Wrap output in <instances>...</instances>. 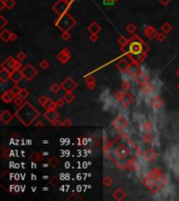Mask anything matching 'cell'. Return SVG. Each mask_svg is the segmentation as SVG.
Listing matches in <instances>:
<instances>
[{
    "mask_svg": "<svg viewBox=\"0 0 179 201\" xmlns=\"http://www.w3.org/2000/svg\"><path fill=\"white\" fill-rule=\"evenodd\" d=\"M39 115H40V112L29 102H25L21 107H18V110H16L15 112V116L25 127L31 126L39 117Z\"/></svg>",
    "mask_w": 179,
    "mask_h": 201,
    "instance_id": "cell-1",
    "label": "cell"
},
{
    "mask_svg": "<svg viewBox=\"0 0 179 201\" xmlns=\"http://www.w3.org/2000/svg\"><path fill=\"white\" fill-rule=\"evenodd\" d=\"M130 155H131V150L129 149V147H127V146L124 144H120V145H118L117 147H115L112 151H110L106 156L113 162L120 170H125L127 169V164H122V162L125 160V159L128 158Z\"/></svg>",
    "mask_w": 179,
    "mask_h": 201,
    "instance_id": "cell-2",
    "label": "cell"
},
{
    "mask_svg": "<svg viewBox=\"0 0 179 201\" xmlns=\"http://www.w3.org/2000/svg\"><path fill=\"white\" fill-rule=\"evenodd\" d=\"M142 182L152 194H157L160 190H162L166 186V184L168 183V179L157 180L148 174L144 176V178L142 179Z\"/></svg>",
    "mask_w": 179,
    "mask_h": 201,
    "instance_id": "cell-3",
    "label": "cell"
},
{
    "mask_svg": "<svg viewBox=\"0 0 179 201\" xmlns=\"http://www.w3.org/2000/svg\"><path fill=\"white\" fill-rule=\"evenodd\" d=\"M144 43L145 41L138 35H132V37L129 39V54L131 56H137L144 53Z\"/></svg>",
    "mask_w": 179,
    "mask_h": 201,
    "instance_id": "cell-4",
    "label": "cell"
},
{
    "mask_svg": "<svg viewBox=\"0 0 179 201\" xmlns=\"http://www.w3.org/2000/svg\"><path fill=\"white\" fill-rule=\"evenodd\" d=\"M55 24H56L58 28L63 33V32H69L76 24V21L74 20L71 16L68 15V14H64V15L60 16V17L55 21Z\"/></svg>",
    "mask_w": 179,
    "mask_h": 201,
    "instance_id": "cell-5",
    "label": "cell"
},
{
    "mask_svg": "<svg viewBox=\"0 0 179 201\" xmlns=\"http://www.w3.org/2000/svg\"><path fill=\"white\" fill-rule=\"evenodd\" d=\"M114 96L124 107H126V108L130 107L134 102L133 95H132L131 93H129L128 91H120V90H118V91L114 93Z\"/></svg>",
    "mask_w": 179,
    "mask_h": 201,
    "instance_id": "cell-6",
    "label": "cell"
},
{
    "mask_svg": "<svg viewBox=\"0 0 179 201\" xmlns=\"http://www.w3.org/2000/svg\"><path fill=\"white\" fill-rule=\"evenodd\" d=\"M1 67L7 68V70H10L11 72L14 70H17V69H21L22 68V61L18 59H15L12 56H9L7 59L4 60L3 62L1 63Z\"/></svg>",
    "mask_w": 179,
    "mask_h": 201,
    "instance_id": "cell-7",
    "label": "cell"
},
{
    "mask_svg": "<svg viewBox=\"0 0 179 201\" xmlns=\"http://www.w3.org/2000/svg\"><path fill=\"white\" fill-rule=\"evenodd\" d=\"M111 125L117 132H123L127 127H128L129 122H128V120H127V117L124 116V115H117V116L112 120Z\"/></svg>",
    "mask_w": 179,
    "mask_h": 201,
    "instance_id": "cell-8",
    "label": "cell"
},
{
    "mask_svg": "<svg viewBox=\"0 0 179 201\" xmlns=\"http://www.w3.org/2000/svg\"><path fill=\"white\" fill-rule=\"evenodd\" d=\"M21 71L23 73V76L26 81L31 82L32 80H34L36 76H38V70L37 68H35V66H33L32 64H26L25 66L21 68Z\"/></svg>",
    "mask_w": 179,
    "mask_h": 201,
    "instance_id": "cell-9",
    "label": "cell"
},
{
    "mask_svg": "<svg viewBox=\"0 0 179 201\" xmlns=\"http://www.w3.org/2000/svg\"><path fill=\"white\" fill-rule=\"evenodd\" d=\"M70 3L67 0H59L56 4H54L53 9L57 14H59V16H62L64 14H67L69 11Z\"/></svg>",
    "mask_w": 179,
    "mask_h": 201,
    "instance_id": "cell-10",
    "label": "cell"
},
{
    "mask_svg": "<svg viewBox=\"0 0 179 201\" xmlns=\"http://www.w3.org/2000/svg\"><path fill=\"white\" fill-rule=\"evenodd\" d=\"M61 85H62V89L65 90V92H72L74 89L78 88V84H76V82L73 81L70 76H67L66 79L63 80Z\"/></svg>",
    "mask_w": 179,
    "mask_h": 201,
    "instance_id": "cell-11",
    "label": "cell"
},
{
    "mask_svg": "<svg viewBox=\"0 0 179 201\" xmlns=\"http://www.w3.org/2000/svg\"><path fill=\"white\" fill-rule=\"evenodd\" d=\"M44 118H46V120L49 122L51 125H54L55 123L59 120V117H60V113L57 111L56 109H53V110H46V112L43 114Z\"/></svg>",
    "mask_w": 179,
    "mask_h": 201,
    "instance_id": "cell-12",
    "label": "cell"
},
{
    "mask_svg": "<svg viewBox=\"0 0 179 201\" xmlns=\"http://www.w3.org/2000/svg\"><path fill=\"white\" fill-rule=\"evenodd\" d=\"M71 59V53L68 48H63L59 54L57 55V60L62 64H66L70 61Z\"/></svg>",
    "mask_w": 179,
    "mask_h": 201,
    "instance_id": "cell-13",
    "label": "cell"
},
{
    "mask_svg": "<svg viewBox=\"0 0 179 201\" xmlns=\"http://www.w3.org/2000/svg\"><path fill=\"white\" fill-rule=\"evenodd\" d=\"M158 154L153 148H148L144 152V158L147 162H152L157 158Z\"/></svg>",
    "mask_w": 179,
    "mask_h": 201,
    "instance_id": "cell-14",
    "label": "cell"
},
{
    "mask_svg": "<svg viewBox=\"0 0 179 201\" xmlns=\"http://www.w3.org/2000/svg\"><path fill=\"white\" fill-rule=\"evenodd\" d=\"M149 175L152 176L153 178H155V179H157V180H164V179H167V177L164 175V173H162L161 169H159V168H157V167L152 168V169L150 170V172H149Z\"/></svg>",
    "mask_w": 179,
    "mask_h": 201,
    "instance_id": "cell-15",
    "label": "cell"
},
{
    "mask_svg": "<svg viewBox=\"0 0 179 201\" xmlns=\"http://www.w3.org/2000/svg\"><path fill=\"white\" fill-rule=\"evenodd\" d=\"M164 100H162V98L159 95L153 96V98H151V101H150V105H151V107H152L154 110L160 109L161 107L164 106Z\"/></svg>",
    "mask_w": 179,
    "mask_h": 201,
    "instance_id": "cell-16",
    "label": "cell"
},
{
    "mask_svg": "<svg viewBox=\"0 0 179 201\" xmlns=\"http://www.w3.org/2000/svg\"><path fill=\"white\" fill-rule=\"evenodd\" d=\"M157 31L152 26V25H148L145 27L144 29V35L146 37L148 38L149 40H153V39H156V36H157Z\"/></svg>",
    "mask_w": 179,
    "mask_h": 201,
    "instance_id": "cell-17",
    "label": "cell"
},
{
    "mask_svg": "<svg viewBox=\"0 0 179 201\" xmlns=\"http://www.w3.org/2000/svg\"><path fill=\"white\" fill-rule=\"evenodd\" d=\"M139 90H140V92H142V94H145V95H149V94H151V93L153 92V90H154V86L150 83V82H146V83L140 84V86H139Z\"/></svg>",
    "mask_w": 179,
    "mask_h": 201,
    "instance_id": "cell-18",
    "label": "cell"
},
{
    "mask_svg": "<svg viewBox=\"0 0 179 201\" xmlns=\"http://www.w3.org/2000/svg\"><path fill=\"white\" fill-rule=\"evenodd\" d=\"M129 67H130V63H129L125 58H123V59H120V61L117 62L116 64V68L118 70L120 71L122 73H126L128 72V69Z\"/></svg>",
    "mask_w": 179,
    "mask_h": 201,
    "instance_id": "cell-19",
    "label": "cell"
},
{
    "mask_svg": "<svg viewBox=\"0 0 179 201\" xmlns=\"http://www.w3.org/2000/svg\"><path fill=\"white\" fill-rule=\"evenodd\" d=\"M22 79H24V76H23V73H22L21 69L12 71V73H11V81H12L14 84H19L22 81Z\"/></svg>",
    "mask_w": 179,
    "mask_h": 201,
    "instance_id": "cell-20",
    "label": "cell"
},
{
    "mask_svg": "<svg viewBox=\"0 0 179 201\" xmlns=\"http://www.w3.org/2000/svg\"><path fill=\"white\" fill-rule=\"evenodd\" d=\"M13 118H14V115L11 113L9 110H3L2 113L0 114V120H1V122L3 123L4 125H9V124H11Z\"/></svg>",
    "mask_w": 179,
    "mask_h": 201,
    "instance_id": "cell-21",
    "label": "cell"
},
{
    "mask_svg": "<svg viewBox=\"0 0 179 201\" xmlns=\"http://www.w3.org/2000/svg\"><path fill=\"white\" fill-rule=\"evenodd\" d=\"M127 169L132 173H136L139 170V164L135 157H132L130 160H128V162H127Z\"/></svg>",
    "mask_w": 179,
    "mask_h": 201,
    "instance_id": "cell-22",
    "label": "cell"
},
{
    "mask_svg": "<svg viewBox=\"0 0 179 201\" xmlns=\"http://www.w3.org/2000/svg\"><path fill=\"white\" fill-rule=\"evenodd\" d=\"M135 80H136V82L138 84L146 83V82H149V76H148V73L146 72L144 69H142V68H140V70L138 71V73L136 74Z\"/></svg>",
    "mask_w": 179,
    "mask_h": 201,
    "instance_id": "cell-23",
    "label": "cell"
},
{
    "mask_svg": "<svg viewBox=\"0 0 179 201\" xmlns=\"http://www.w3.org/2000/svg\"><path fill=\"white\" fill-rule=\"evenodd\" d=\"M15 94L11 91V89L10 90H7V91H4L3 93L1 94V101L3 102L4 104H10V103H12V102L14 101V98H15Z\"/></svg>",
    "mask_w": 179,
    "mask_h": 201,
    "instance_id": "cell-24",
    "label": "cell"
},
{
    "mask_svg": "<svg viewBox=\"0 0 179 201\" xmlns=\"http://www.w3.org/2000/svg\"><path fill=\"white\" fill-rule=\"evenodd\" d=\"M11 71L7 70V68L4 67H0V81L2 83H5L7 82L9 80H11Z\"/></svg>",
    "mask_w": 179,
    "mask_h": 201,
    "instance_id": "cell-25",
    "label": "cell"
},
{
    "mask_svg": "<svg viewBox=\"0 0 179 201\" xmlns=\"http://www.w3.org/2000/svg\"><path fill=\"white\" fill-rule=\"evenodd\" d=\"M139 70H140L139 64H138V63H136V62H134V63H132V64H130V67H129V69H128V73L130 74L131 76L135 78L136 74L138 73Z\"/></svg>",
    "mask_w": 179,
    "mask_h": 201,
    "instance_id": "cell-26",
    "label": "cell"
},
{
    "mask_svg": "<svg viewBox=\"0 0 179 201\" xmlns=\"http://www.w3.org/2000/svg\"><path fill=\"white\" fill-rule=\"evenodd\" d=\"M87 29L90 34H98V35L102 31V27L100 26V24H98V22H92V23L89 24V26L87 27Z\"/></svg>",
    "mask_w": 179,
    "mask_h": 201,
    "instance_id": "cell-27",
    "label": "cell"
},
{
    "mask_svg": "<svg viewBox=\"0 0 179 201\" xmlns=\"http://www.w3.org/2000/svg\"><path fill=\"white\" fill-rule=\"evenodd\" d=\"M112 196H113V198L115 200L122 201L127 197V194H126V192L124 191L123 189H117V190H115V191H114V193L112 194Z\"/></svg>",
    "mask_w": 179,
    "mask_h": 201,
    "instance_id": "cell-28",
    "label": "cell"
},
{
    "mask_svg": "<svg viewBox=\"0 0 179 201\" xmlns=\"http://www.w3.org/2000/svg\"><path fill=\"white\" fill-rule=\"evenodd\" d=\"M142 142H144L145 145H151L154 140V135L151 133V132H145L142 136Z\"/></svg>",
    "mask_w": 179,
    "mask_h": 201,
    "instance_id": "cell-29",
    "label": "cell"
},
{
    "mask_svg": "<svg viewBox=\"0 0 179 201\" xmlns=\"http://www.w3.org/2000/svg\"><path fill=\"white\" fill-rule=\"evenodd\" d=\"M85 83H86V86L89 90H93L96 87V80L93 76H87L85 79Z\"/></svg>",
    "mask_w": 179,
    "mask_h": 201,
    "instance_id": "cell-30",
    "label": "cell"
},
{
    "mask_svg": "<svg viewBox=\"0 0 179 201\" xmlns=\"http://www.w3.org/2000/svg\"><path fill=\"white\" fill-rule=\"evenodd\" d=\"M154 129V124L151 120H145L142 124V130L144 132H151Z\"/></svg>",
    "mask_w": 179,
    "mask_h": 201,
    "instance_id": "cell-31",
    "label": "cell"
},
{
    "mask_svg": "<svg viewBox=\"0 0 179 201\" xmlns=\"http://www.w3.org/2000/svg\"><path fill=\"white\" fill-rule=\"evenodd\" d=\"M11 35H12V32H10L9 29H3L0 34V39L3 42H9L11 41Z\"/></svg>",
    "mask_w": 179,
    "mask_h": 201,
    "instance_id": "cell-32",
    "label": "cell"
},
{
    "mask_svg": "<svg viewBox=\"0 0 179 201\" xmlns=\"http://www.w3.org/2000/svg\"><path fill=\"white\" fill-rule=\"evenodd\" d=\"M49 89H50V91L53 92L54 94H57V93H59L62 90V85L57 83V82H54V83L50 85Z\"/></svg>",
    "mask_w": 179,
    "mask_h": 201,
    "instance_id": "cell-33",
    "label": "cell"
},
{
    "mask_svg": "<svg viewBox=\"0 0 179 201\" xmlns=\"http://www.w3.org/2000/svg\"><path fill=\"white\" fill-rule=\"evenodd\" d=\"M57 103L55 101H53L51 98H49V100L46 102L45 104H44L43 108L45 110H53V109H56L57 108Z\"/></svg>",
    "mask_w": 179,
    "mask_h": 201,
    "instance_id": "cell-34",
    "label": "cell"
},
{
    "mask_svg": "<svg viewBox=\"0 0 179 201\" xmlns=\"http://www.w3.org/2000/svg\"><path fill=\"white\" fill-rule=\"evenodd\" d=\"M31 158H32L34 161H36V162H40V161H43V160H44L43 154L40 153V152H37V151H36V152H33V153H32Z\"/></svg>",
    "mask_w": 179,
    "mask_h": 201,
    "instance_id": "cell-35",
    "label": "cell"
},
{
    "mask_svg": "<svg viewBox=\"0 0 179 201\" xmlns=\"http://www.w3.org/2000/svg\"><path fill=\"white\" fill-rule=\"evenodd\" d=\"M63 98L66 101V103L71 104L74 100H76V95H74L72 92H65L64 94H63Z\"/></svg>",
    "mask_w": 179,
    "mask_h": 201,
    "instance_id": "cell-36",
    "label": "cell"
},
{
    "mask_svg": "<svg viewBox=\"0 0 179 201\" xmlns=\"http://www.w3.org/2000/svg\"><path fill=\"white\" fill-rule=\"evenodd\" d=\"M25 100H24L22 96H20V95H16L15 96V98H14V101H13V103H14V105L15 106H17V107H21L22 105H23L25 102H24Z\"/></svg>",
    "mask_w": 179,
    "mask_h": 201,
    "instance_id": "cell-37",
    "label": "cell"
},
{
    "mask_svg": "<svg viewBox=\"0 0 179 201\" xmlns=\"http://www.w3.org/2000/svg\"><path fill=\"white\" fill-rule=\"evenodd\" d=\"M117 43L120 47H122V46H128L129 45V39L128 38H126L125 36H120L117 39Z\"/></svg>",
    "mask_w": 179,
    "mask_h": 201,
    "instance_id": "cell-38",
    "label": "cell"
},
{
    "mask_svg": "<svg viewBox=\"0 0 179 201\" xmlns=\"http://www.w3.org/2000/svg\"><path fill=\"white\" fill-rule=\"evenodd\" d=\"M103 184L106 186V188L111 186L112 184H113V179H112L111 176H109V175L105 176V177H104V179H103Z\"/></svg>",
    "mask_w": 179,
    "mask_h": 201,
    "instance_id": "cell-39",
    "label": "cell"
},
{
    "mask_svg": "<svg viewBox=\"0 0 179 201\" xmlns=\"http://www.w3.org/2000/svg\"><path fill=\"white\" fill-rule=\"evenodd\" d=\"M48 182L50 184L51 186H54V188H56L60 184V179L57 177V176H51L50 178L48 179Z\"/></svg>",
    "mask_w": 179,
    "mask_h": 201,
    "instance_id": "cell-40",
    "label": "cell"
},
{
    "mask_svg": "<svg viewBox=\"0 0 179 201\" xmlns=\"http://www.w3.org/2000/svg\"><path fill=\"white\" fill-rule=\"evenodd\" d=\"M172 29H173V26L171 25L170 23H168V22H164V23L161 25V31H162V33H164V34H169Z\"/></svg>",
    "mask_w": 179,
    "mask_h": 201,
    "instance_id": "cell-41",
    "label": "cell"
},
{
    "mask_svg": "<svg viewBox=\"0 0 179 201\" xmlns=\"http://www.w3.org/2000/svg\"><path fill=\"white\" fill-rule=\"evenodd\" d=\"M132 88V84L131 82L129 81V80H124L123 83H122V89L124 91H128V90H130Z\"/></svg>",
    "mask_w": 179,
    "mask_h": 201,
    "instance_id": "cell-42",
    "label": "cell"
},
{
    "mask_svg": "<svg viewBox=\"0 0 179 201\" xmlns=\"http://www.w3.org/2000/svg\"><path fill=\"white\" fill-rule=\"evenodd\" d=\"M48 164L53 168V169H57V168L60 166V162L56 157H50V159L48 160Z\"/></svg>",
    "mask_w": 179,
    "mask_h": 201,
    "instance_id": "cell-43",
    "label": "cell"
},
{
    "mask_svg": "<svg viewBox=\"0 0 179 201\" xmlns=\"http://www.w3.org/2000/svg\"><path fill=\"white\" fill-rule=\"evenodd\" d=\"M125 29L127 32L129 33V34H131V35H133L134 33L136 32V29H137V27H136V25L135 24H133V23H129L128 25H127L126 27H125Z\"/></svg>",
    "mask_w": 179,
    "mask_h": 201,
    "instance_id": "cell-44",
    "label": "cell"
},
{
    "mask_svg": "<svg viewBox=\"0 0 179 201\" xmlns=\"http://www.w3.org/2000/svg\"><path fill=\"white\" fill-rule=\"evenodd\" d=\"M73 123L70 118H65L63 122H61V127H72Z\"/></svg>",
    "mask_w": 179,
    "mask_h": 201,
    "instance_id": "cell-45",
    "label": "cell"
},
{
    "mask_svg": "<svg viewBox=\"0 0 179 201\" xmlns=\"http://www.w3.org/2000/svg\"><path fill=\"white\" fill-rule=\"evenodd\" d=\"M29 94H31V93H29V91L28 90L26 89V88H21V90H20V92H19V95L20 96H22V98H24V100H25V98H27L29 96Z\"/></svg>",
    "mask_w": 179,
    "mask_h": 201,
    "instance_id": "cell-46",
    "label": "cell"
},
{
    "mask_svg": "<svg viewBox=\"0 0 179 201\" xmlns=\"http://www.w3.org/2000/svg\"><path fill=\"white\" fill-rule=\"evenodd\" d=\"M167 39V34H164V33H158L157 36H156V40L158 41V42H164Z\"/></svg>",
    "mask_w": 179,
    "mask_h": 201,
    "instance_id": "cell-47",
    "label": "cell"
},
{
    "mask_svg": "<svg viewBox=\"0 0 179 201\" xmlns=\"http://www.w3.org/2000/svg\"><path fill=\"white\" fill-rule=\"evenodd\" d=\"M48 100H49V98H47L46 95H42V96H39V98H38V103L43 107L44 104H45Z\"/></svg>",
    "mask_w": 179,
    "mask_h": 201,
    "instance_id": "cell-48",
    "label": "cell"
},
{
    "mask_svg": "<svg viewBox=\"0 0 179 201\" xmlns=\"http://www.w3.org/2000/svg\"><path fill=\"white\" fill-rule=\"evenodd\" d=\"M20 90H21V88L18 86V84H15L12 88H11V91H12L15 95H18L19 92H20Z\"/></svg>",
    "mask_w": 179,
    "mask_h": 201,
    "instance_id": "cell-49",
    "label": "cell"
},
{
    "mask_svg": "<svg viewBox=\"0 0 179 201\" xmlns=\"http://www.w3.org/2000/svg\"><path fill=\"white\" fill-rule=\"evenodd\" d=\"M4 3H5V7H7L9 10H11V9H13L14 7H15V1L14 0H5L4 1Z\"/></svg>",
    "mask_w": 179,
    "mask_h": 201,
    "instance_id": "cell-50",
    "label": "cell"
},
{
    "mask_svg": "<svg viewBox=\"0 0 179 201\" xmlns=\"http://www.w3.org/2000/svg\"><path fill=\"white\" fill-rule=\"evenodd\" d=\"M17 59L20 60V61H24V60L26 59V54H25V51H23V50L19 51L18 55H17Z\"/></svg>",
    "mask_w": 179,
    "mask_h": 201,
    "instance_id": "cell-51",
    "label": "cell"
},
{
    "mask_svg": "<svg viewBox=\"0 0 179 201\" xmlns=\"http://www.w3.org/2000/svg\"><path fill=\"white\" fill-rule=\"evenodd\" d=\"M40 67L42 68V69H47V68L49 67V63L47 60H42V61L40 62Z\"/></svg>",
    "mask_w": 179,
    "mask_h": 201,
    "instance_id": "cell-52",
    "label": "cell"
},
{
    "mask_svg": "<svg viewBox=\"0 0 179 201\" xmlns=\"http://www.w3.org/2000/svg\"><path fill=\"white\" fill-rule=\"evenodd\" d=\"M71 38V35L69 34V32H63L62 33V39L64 41H69Z\"/></svg>",
    "mask_w": 179,
    "mask_h": 201,
    "instance_id": "cell-53",
    "label": "cell"
},
{
    "mask_svg": "<svg viewBox=\"0 0 179 201\" xmlns=\"http://www.w3.org/2000/svg\"><path fill=\"white\" fill-rule=\"evenodd\" d=\"M56 103H57V106H58V107H63V106L65 105L66 101L64 100V98H63V96H62V98H58V100L56 101Z\"/></svg>",
    "mask_w": 179,
    "mask_h": 201,
    "instance_id": "cell-54",
    "label": "cell"
},
{
    "mask_svg": "<svg viewBox=\"0 0 179 201\" xmlns=\"http://www.w3.org/2000/svg\"><path fill=\"white\" fill-rule=\"evenodd\" d=\"M89 40L91 41L92 43L96 42L98 40V34H90L89 35Z\"/></svg>",
    "mask_w": 179,
    "mask_h": 201,
    "instance_id": "cell-55",
    "label": "cell"
},
{
    "mask_svg": "<svg viewBox=\"0 0 179 201\" xmlns=\"http://www.w3.org/2000/svg\"><path fill=\"white\" fill-rule=\"evenodd\" d=\"M0 19H1V21H2V23L0 24V28H4V26L7 25V21L5 20V19H4V17H2V16H1V17H0Z\"/></svg>",
    "mask_w": 179,
    "mask_h": 201,
    "instance_id": "cell-56",
    "label": "cell"
},
{
    "mask_svg": "<svg viewBox=\"0 0 179 201\" xmlns=\"http://www.w3.org/2000/svg\"><path fill=\"white\" fill-rule=\"evenodd\" d=\"M116 1H118V0H104V3H105L106 5H111Z\"/></svg>",
    "mask_w": 179,
    "mask_h": 201,
    "instance_id": "cell-57",
    "label": "cell"
},
{
    "mask_svg": "<svg viewBox=\"0 0 179 201\" xmlns=\"http://www.w3.org/2000/svg\"><path fill=\"white\" fill-rule=\"evenodd\" d=\"M18 39V35L15 34V33H12V35H11V41L14 42V41H16Z\"/></svg>",
    "mask_w": 179,
    "mask_h": 201,
    "instance_id": "cell-58",
    "label": "cell"
},
{
    "mask_svg": "<svg viewBox=\"0 0 179 201\" xmlns=\"http://www.w3.org/2000/svg\"><path fill=\"white\" fill-rule=\"evenodd\" d=\"M35 126L37 128H43L44 127V123L43 122H38V123H36Z\"/></svg>",
    "mask_w": 179,
    "mask_h": 201,
    "instance_id": "cell-59",
    "label": "cell"
},
{
    "mask_svg": "<svg viewBox=\"0 0 179 201\" xmlns=\"http://www.w3.org/2000/svg\"><path fill=\"white\" fill-rule=\"evenodd\" d=\"M159 1L161 2V4H164V5H168L171 2V0H159Z\"/></svg>",
    "mask_w": 179,
    "mask_h": 201,
    "instance_id": "cell-60",
    "label": "cell"
},
{
    "mask_svg": "<svg viewBox=\"0 0 179 201\" xmlns=\"http://www.w3.org/2000/svg\"><path fill=\"white\" fill-rule=\"evenodd\" d=\"M176 76H178V78H179V68H178V69H177V70H176Z\"/></svg>",
    "mask_w": 179,
    "mask_h": 201,
    "instance_id": "cell-61",
    "label": "cell"
},
{
    "mask_svg": "<svg viewBox=\"0 0 179 201\" xmlns=\"http://www.w3.org/2000/svg\"><path fill=\"white\" fill-rule=\"evenodd\" d=\"M177 88H178V89H179V83H178V85H177Z\"/></svg>",
    "mask_w": 179,
    "mask_h": 201,
    "instance_id": "cell-62",
    "label": "cell"
}]
</instances>
